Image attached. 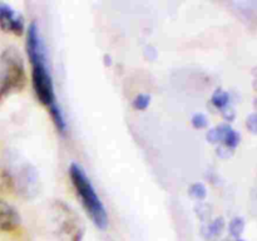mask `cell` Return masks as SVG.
I'll return each mask as SVG.
<instances>
[{
    "mask_svg": "<svg viewBox=\"0 0 257 241\" xmlns=\"http://www.w3.org/2000/svg\"><path fill=\"white\" fill-rule=\"evenodd\" d=\"M27 52L29 55L30 63H32L33 85H34L35 94H37L38 99L40 100L42 104L48 105L50 108L52 105L57 104L55 103L54 87H53V80L50 77L49 69L47 67L44 48H43L35 23H32L28 28Z\"/></svg>",
    "mask_w": 257,
    "mask_h": 241,
    "instance_id": "1",
    "label": "cell"
},
{
    "mask_svg": "<svg viewBox=\"0 0 257 241\" xmlns=\"http://www.w3.org/2000/svg\"><path fill=\"white\" fill-rule=\"evenodd\" d=\"M69 176L75 188V192L79 196L80 202L89 215L93 223L99 228L107 227V211H105V207L100 201L99 196L95 192L94 187L90 183L89 178L85 175L84 170L78 163L74 162L69 167Z\"/></svg>",
    "mask_w": 257,
    "mask_h": 241,
    "instance_id": "2",
    "label": "cell"
},
{
    "mask_svg": "<svg viewBox=\"0 0 257 241\" xmlns=\"http://www.w3.org/2000/svg\"><path fill=\"white\" fill-rule=\"evenodd\" d=\"M27 83L24 59L14 47L0 54V103L13 93L20 92Z\"/></svg>",
    "mask_w": 257,
    "mask_h": 241,
    "instance_id": "3",
    "label": "cell"
},
{
    "mask_svg": "<svg viewBox=\"0 0 257 241\" xmlns=\"http://www.w3.org/2000/svg\"><path fill=\"white\" fill-rule=\"evenodd\" d=\"M57 235L60 241H82L84 228L77 213L62 201H55L52 207Z\"/></svg>",
    "mask_w": 257,
    "mask_h": 241,
    "instance_id": "4",
    "label": "cell"
},
{
    "mask_svg": "<svg viewBox=\"0 0 257 241\" xmlns=\"http://www.w3.org/2000/svg\"><path fill=\"white\" fill-rule=\"evenodd\" d=\"M0 28L5 33L22 35L25 30L24 18L7 3H0Z\"/></svg>",
    "mask_w": 257,
    "mask_h": 241,
    "instance_id": "5",
    "label": "cell"
},
{
    "mask_svg": "<svg viewBox=\"0 0 257 241\" xmlns=\"http://www.w3.org/2000/svg\"><path fill=\"white\" fill-rule=\"evenodd\" d=\"M20 216L13 206L0 198V232H10L19 227Z\"/></svg>",
    "mask_w": 257,
    "mask_h": 241,
    "instance_id": "6",
    "label": "cell"
},
{
    "mask_svg": "<svg viewBox=\"0 0 257 241\" xmlns=\"http://www.w3.org/2000/svg\"><path fill=\"white\" fill-rule=\"evenodd\" d=\"M13 178L10 177L9 173L4 170H0V192L7 193L13 190Z\"/></svg>",
    "mask_w": 257,
    "mask_h": 241,
    "instance_id": "7",
    "label": "cell"
},
{
    "mask_svg": "<svg viewBox=\"0 0 257 241\" xmlns=\"http://www.w3.org/2000/svg\"><path fill=\"white\" fill-rule=\"evenodd\" d=\"M223 137H225L226 143H227L228 146H231V147L237 145V135H236L231 128H226L225 132H223Z\"/></svg>",
    "mask_w": 257,
    "mask_h": 241,
    "instance_id": "8",
    "label": "cell"
},
{
    "mask_svg": "<svg viewBox=\"0 0 257 241\" xmlns=\"http://www.w3.org/2000/svg\"><path fill=\"white\" fill-rule=\"evenodd\" d=\"M148 103H150V97L146 94H141L136 98L135 107L137 108V109H145L148 105Z\"/></svg>",
    "mask_w": 257,
    "mask_h": 241,
    "instance_id": "9",
    "label": "cell"
},
{
    "mask_svg": "<svg viewBox=\"0 0 257 241\" xmlns=\"http://www.w3.org/2000/svg\"><path fill=\"white\" fill-rule=\"evenodd\" d=\"M213 103H215V105H217V107H222V105H225L226 103H227V94L222 92L216 93L215 97H213Z\"/></svg>",
    "mask_w": 257,
    "mask_h": 241,
    "instance_id": "10",
    "label": "cell"
},
{
    "mask_svg": "<svg viewBox=\"0 0 257 241\" xmlns=\"http://www.w3.org/2000/svg\"><path fill=\"white\" fill-rule=\"evenodd\" d=\"M193 125L196 127H203L206 125V118L202 114L195 115V118H193Z\"/></svg>",
    "mask_w": 257,
    "mask_h": 241,
    "instance_id": "11",
    "label": "cell"
},
{
    "mask_svg": "<svg viewBox=\"0 0 257 241\" xmlns=\"http://www.w3.org/2000/svg\"><path fill=\"white\" fill-rule=\"evenodd\" d=\"M243 227V223L242 225L237 226V220H233L232 225H231V232H232V235H238V233L241 232V230H242Z\"/></svg>",
    "mask_w": 257,
    "mask_h": 241,
    "instance_id": "12",
    "label": "cell"
}]
</instances>
